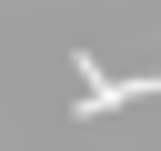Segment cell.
I'll return each mask as SVG.
<instances>
[{
	"label": "cell",
	"instance_id": "obj_1",
	"mask_svg": "<svg viewBox=\"0 0 161 151\" xmlns=\"http://www.w3.org/2000/svg\"><path fill=\"white\" fill-rule=\"evenodd\" d=\"M70 81H80V91H70V111H121V101H151V91H161V81H111L91 50H70Z\"/></svg>",
	"mask_w": 161,
	"mask_h": 151
}]
</instances>
